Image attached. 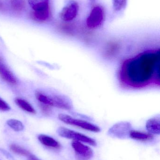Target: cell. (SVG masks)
Returning a JSON list of instances; mask_svg holds the SVG:
<instances>
[{
  "mask_svg": "<svg viewBox=\"0 0 160 160\" xmlns=\"http://www.w3.org/2000/svg\"><path fill=\"white\" fill-rule=\"evenodd\" d=\"M79 9V4L77 2L74 0H68L60 12V18L65 21L71 20L76 18Z\"/></svg>",
  "mask_w": 160,
  "mask_h": 160,
  "instance_id": "cell-5",
  "label": "cell"
},
{
  "mask_svg": "<svg viewBox=\"0 0 160 160\" xmlns=\"http://www.w3.org/2000/svg\"><path fill=\"white\" fill-rule=\"evenodd\" d=\"M57 133L61 137L67 139H72L74 141L85 143L93 146H95L97 145L96 142L94 139L82 133L64 127L59 128L57 130Z\"/></svg>",
  "mask_w": 160,
  "mask_h": 160,
  "instance_id": "cell-3",
  "label": "cell"
},
{
  "mask_svg": "<svg viewBox=\"0 0 160 160\" xmlns=\"http://www.w3.org/2000/svg\"><path fill=\"white\" fill-rule=\"evenodd\" d=\"M159 50L144 52L126 60L119 71L120 80L126 86L144 87L153 82L159 83Z\"/></svg>",
  "mask_w": 160,
  "mask_h": 160,
  "instance_id": "cell-1",
  "label": "cell"
},
{
  "mask_svg": "<svg viewBox=\"0 0 160 160\" xmlns=\"http://www.w3.org/2000/svg\"><path fill=\"white\" fill-rule=\"evenodd\" d=\"M10 109V108L9 105L6 102L0 98V111H8Z\"/></svg>",
  "mask_w": 160,
  "mask_h": 160,
  "instance_id": "cell-22",
  "label": "cell"
},
{
  "mask_svg": "<svg viewBox=\"0 0 160 160\" xmlns=\"http://www.w3.org/2000/svg\"><path fill=\"white\" fill-rule=\"evenodd\" d=\"M3 3L1 1H0V10H2L3 8Z\"/></svg>",
  "mask_w": 160,
  "mask_h": 160,
  "instance_id": "cell-25",
  "label": "cell"
},
{
  "mask_svg": "<svg viewBox=\"0 0 160 160\" xmlns=\"http://www.w3.org/2000/svg\"><path fill=\"white\" fill-rule=\"evenodd\" d=\"M35 96L38 100L41 103L47 104L50 106H52L51 97L47 96L39 91L36 92Z\"/></svg>",
  "mask_w": 160,
  "mask_h": 160,
  "instance_id": "cell-17",
  "label": "cell"
},
{
  "mask_svg": "<svg viewBox=\"0 0 160 160\" xmlns=\"http://www.w3.org/2000/svg\"><path fill=\"white\" fill-rule=\"evenodd\" d=\"M38 139L40 143L45 146L55 149H61V145L59 142L50 136L41 134L39 136Z\"/></svg>",
  "mask_w": 160,
  "mask_h": 160,
  "instance_id": "cell-12",
  "label": "cell"
},
{
  "mask_svg": "<svg viewBox=\"0 0 160 160\" xmlns=\"http://www.w3.org/2000/svg\"></svg>",
  "mask_w": 160,
  "mask_h": 160,
  "instance_id": "cell-27",
  "label": "cell"
},
{
  "mask_svg": "<svg viewBox=\"0 0 160 160\" xmlns=\"http://www.w3.org/2000/svg\"><path fill=\"white\" fill-rule=\"evenodd\" d=\"M15 102L22 110L30 113H36L35 110L33 108L32 105L25 100L23 99L20 98H17L15 99Z\"/></svg>",
  "mask_w": 160,
  "mask_h": 160,
  "instance_id": "cell-14",
  "label": "cell"
},
{
  "mask_svg": "<svg viewBox=\"0 0 160 160\" xmlns=\"http://www.w3.org/2000/svg\"><path fill=\"white\" fill-rule=\"evenodd\" d=\"M0 151H1L5 156H6L9 159H13L12 156H11L7 151L5 150L4 149H0Z\"/></svg>",
  "mask_w": 160,
  "mask_h": 160,
  "instance_id": "cell-23",
  "label": "cell"
},
{
  "mask_svg": "<svg viewBox=\"0 0 160 160\" xmlns=\"http://www.w3.org/2000/svg\"><path fill=\"white\" fill-rule=\"evenodd\" d=\"M11 7L15 11H22L25 6L24 0H11Z\"/></svg>",
  "mask_w": 160,
  "mask_h": 160,
  "instance_id": "cell-19",
  "label": "cell"
},
{
  "mask_svg": "<svg viewBox=\"0 0 160 160\" xmlns=\"http://www.w3.org/2000/svg\"><path fill=\"white\" fill-rule=\"evenodd\" d=\"M40 110L42 112L43 114L46 116H49L51 113V106L47 104H43L41 103L39 105Z\"/></svg>",
  "mask_w": 160,
  "mask_h": 160,
  "instance_id": "cell-21",
  "label": "cell"
},
{
  "mask_svg": "<svg viewBox=\"0 0 160 160\" xmlns=\"http://www.w3.org/2000/svg\"><path fill=\"white\" fill-rule=\"evenodd\" d=\"M146 128L149 133L152 134L160 133V119L159 117L150 118L146 123Z\"/></svg>",
  "mask_w": 160,
  "mask_h": 160,
  "instance_id": "cell-10",
  "label": "cell"
},
{
  "mask_svg": "<svg viewBox=\"0 0 160 160\" xmlns=\"http://www.w3.org/2000/svg\"><path fill=\"white\" fill-rule=\"evenodd\" d=\"M132 139L141 142H147L153 140L154 136L149 132H145L137 130H131L129 133Z\"/></svg>",
  "mask_w": 160,
  "mask_h": 160,
  "instance_id": "cell-11",
  "label": "cell"
},
{
  "mask_svg": "<svg viewBox=\"0 0 160 160\" xmlns=\"http://www.w3.org/2000/svg\"><path fill=\"white\" fill-rule=\"evenodd\" d=\"M7 124L15 131H21L24 128L22 123L16 119H9L7 121Z\"/></svg>",
  "mask_w": 160,
  "mask_h": 160,
  "instance_id": "cell-18",
  "label": "cell"
},
{
  "mask_svg": "<svg viewBox=\"0 0 160 160\" xmlns=\"http://www.w3.org/2000/svg\"><path fill=\"white\" fill-rule=\"evenodd\" d=\"M52 106L65 110H71L72 105L70 101L65 97L61 96H54L51 97Z\"/></svg>",
  "mask_w": 160,
  "mask_h": 160,
  "instance_id": "cell-9",
  "label": "cell"
},
{
  "mask_svg": "<svg viewBox=\"0 0 160 160\" xmlns=\"http://www.w3.org/2000/svg\"><path fill=\"white\" fill-rule=\"evenodd\" d=\"M131 125L127 122H121L112 127L108 131L111 137L123 139L126 138L131 130Z\"/></svg>",
  "mask_w": 160,
  "mask_h": 160,
  "instance_id": "cell-6",
  "label": "cell"
},
{
  "mask_svg": "<svg viewBox=\"0 0 160 160\" xmlns=\"http://www.w3.org/2000/svg\"><path fill=\"white\" fill-rule=\"evenodd\" d=\"M89 2H95V0H89Z\"/></svg>",
  "mask_w": 160,
  "mask_h": 160,
  "instance_id": "cell-26",
  "label": "cell"
},
{
  "mask_svg": "<svg viewBox=\"0 0 160 160\" xmlns=\"http://www.w3.org/2000/svg\"><path fill=\"white\" fill-rule=\"evenodd\" d=\"M58 118L62 122L68 125L75 126L88 131L98 132H100L99 127L95 124L87 122L85 120L74 118L68 115L60 114L58 115Z\"/></svg>",
  "mask_w": 160,
  "mask_h": 160,
  "instance_id": "cell-2",
  "label": "cell"
},
{
  "mask_svg": "<svg viewBox=\"0 0 160 160\" xmlns=\"http://www.w3.org/2000/svg\"><path fill=\"white\" fill-rule=\"evenodd\" d=\"M103 15L102 8L99 6L95 7L90 13L86 21L87 26L90 28H95L101 25L103 20Z\"/></svg>",
  "mask_w": 160,
  "mask_h": 160,
  "instance_id": "cell-7",
  "label": "cell"
},
{
  "mask_svg": "<svg viewBox=\"0 0 160 160\" xmlns=\"http://www.w3.org/2000/svg\"><path fill=\"white\" fill-rule=\"evenodd\" d=\"M0 77L4 81L10 84L15 85L17 80L13 73L9 70L4 62L3 59L0 57Z\"/></svg>",
  "mask_w": 160,
  "mask_h": 160,
  "instance_id": "cell-8",
  "label": "cell"
},
{
  "mask_svg": "<svg viewBox=\"0 0 160 160\" xmlns=\"http://www.w3.org/2000/svg\"><path fill=\"white\" fill-rule=\"evenodd\" d=\"M77 160H89L94 155L92 149L81 142L74 141L71 143Z\"/></svg>",
  "mask_w": 160,
  "mask_h": 160,
  "instance_id": "cell-4",
  "label": "cell"
},
{
  "mask_svg": "<svg viewBox=\"0 0 160 160\" xmlns=\"http://www.w3.org/2000/svg\"><path fill=\"white\" fill-rule=\"evenodd\" d=\"M49 7L34 10L33 13L34 18L39 21H45L49 18Z\"/></svg>",
  "mask_w": 160,
  "mask_h": 160,
  "instance_id": "cell-13",
  "label": "cell"
},
{
  "mask_svg": "<svg viewBox=\"0 0 160 160\" xmlns=\"http://www.w3.org/2000/svg\"><path fill=\"white\" fill-rule=\"evenodd\" d=\"M28 160H40L38 158L34 156V155H31L30 157H29V159Z\"/></svg>",
  "mask_w": 160,
  "mask_h": 160,
  "instance_id": "cell-24",
  "label": "cell"
},
{
  "mask_svg": "<svg viewBox=\"0 0 160 160\" xmlns=\"http://www.w3.org/2000/svg\"><path fill=\"white\" fill-rule=\"evenodd\" d=\"M113 8L115 11H121L126 7V0H112Z\"/></svg>",
  "mask_w": 160,
  "mask_h": 160,
  "instance_id": "cell-20",
  "label": "cell"
},
{
  "mask_svg": "<svg viewBox=\"0 0 160 160\" xmlns=\"http://www.w3.org/2000/svg\"><path fill=\"white\" fill-rule=\"evenodd\" d=\"M28 1L34 10L49 7V0H28Z\"/></svg>",
  "mask_w": 160,
  "mask_h": 160,
  "instance_id": "cell-15",
  "label": "cell"
},
{
  "mask_svg": "<svg viewBox=\"0 0 160 160\" xmlns=\"http://www.w3.org/2000/svg\"><path fill=\"white\" fill-rule=\"evenodd\" d=\"M9 148L12 152L20 156L29 157L32 155L28 150L15 144L10 145Z\"/></svg>",
  "mask_w": 160,
  "mask_h": 160,
  "instance_id": "cell-16",
  "label": "cell"
}]
</instances>
